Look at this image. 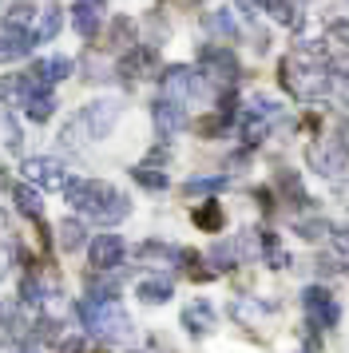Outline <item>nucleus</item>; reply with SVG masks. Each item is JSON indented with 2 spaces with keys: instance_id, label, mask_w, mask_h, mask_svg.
Segmentation results:
<instances>
[{
  "instance_id": "f257e3e1",
  "label": "nucleus",
  "mask_w": 349,
  "mask_h": 353,
  "mask_svg": "<svg viewBox=\"0 0 349 353\" xmlns=\"http://www.w3.org/2000/svg\"><path fill=\"white\" fill-rule=\"evenodd\" d=\"M76 318L83 321V330L99 334L103 341H127L131 337V321L119 305L111 302H95V298H79L76 302Z\"/></svg>"
},
{
  "instance_id": "f03ea898",
  "label": "nucleus",
  "mask_w": 349,
  "mask_h": 353,
  "mask_svg": "<svg viewBox=\"0 0 349 353\" xmlns=\"http://www.w3.org/2000/svg\"><path fill=\"white\" fill-rule=\"evenodd\" d=\"M301 310H306V318H310V330H333V325L341 321V305H337V298H333L326 286L301 290Z\"/></svg>"
},
{
  "instance_id": "7ed1b4c3",
  "label": "nucleus",
  "mask_w": 349,
  "mask_h": 353,
  "mask_svg": "<svg viewBox=\"0 0 349 353\" xmlns=\"http://www.w3.org/2000/svg\"><path fill=\"white\" fill-rule=\"evenodd\" d=\"M286 83H290V92L301 99H321L330 92V76H326V68H298L294 60H286Z\"/></svg>"
},
{
  "instance_id": "20e7f679",
  "label": "nucleus",
  "mask_w": 349,
  "mask_h": 353,
  "mask_svg": "<svg viewBox=\"0 0 349 353\" xmlns=\"http://www.w3.org/2000/svg\"><path fill=\"white\" fill-rule=\"evenodd\" d=\"M115 191V187H108V183H99V179H72L68 187H63V194H68V203L76 210H83V214H95V210L108 203V194Z\"/></svg>"
},
{
  "instance_id": "39448f33",
  "label": "nucleus",
  "mask_w": 349,
  "mask_h": 353,
  "mask_svg": "<svg viewBox=\"0 0 349 353\" xmlns=\"http://www.w3.org/2000/svg\"><path fill=\"white\" fill-rule=\"evenodd\" d=\"M115 119H119V103L115 99H95V103H88L83 112H79V131L83 135H92V139H103L111 128H115Z\"/></svg>"
},
{
  "instance_id": "423d86ee",
  "label": "nucleus",
  "mask_w": 349,
  "mask_h": 353,
  "mask_svg": "<svg viewBox=\"0 0 349 353\" xmlns=\"http://www.w3.org/2000/svg\"><path fill=\"white\" fill-rule=\"evenodd\" d=\"M24 179L44 187V191H63L68 187V171H63L60 159H48V155H36V159H24Z\"/></svg>"
},
{
  "instance_id": "0eeeda50",
  "label": "nucleus",
  "mask_w": 349,
  "mask_h": 353,
  "mask_svg": "<svg viewBox=\"0 0 349 353\" xmlns=\"http://www.w3.org/2000/svg\"><path fill=\"white\" fill-rule=\"evenodd\" d=\"M163 99H174V103H183V99H190V96H199V76L190 72V68H183V64H174V68H167L163 76Z\"/></svg>"
},
{
  "instance_id": "6e6552de",
  "label": "nucleus",
  "mask_w": 349,
  "mask_h": 353,
  "mask_svg": "<svg viewBox=\"0 0 349 353\" xmlns=\"http://www.w3.org/2000/svg\"><path fill=\"white\" fill-rule=\"evenodd\" d=\"M199 64L215 83H235L238 80V60L230 48H199Z\"/></svg>"
},
{
  "instance_id": "1a4fd4ad",
  "label": "nucleus",
  "mask_w": 349,
  "mask_h": 353,
  "mask_svg": "<svg viewBox=\"0 0 349 353\" xmlns=\"http://www.w3.org/2000/svg\"><path fill=\"white\" fill-rule=\"evenodd\" d=\"M123 254L127 246L119 234H99V239L92 242V266L95 270H119L123 266Z\"/></svg>"
},
{
  "instance_id": "9d476101",
  "label": "nucleus",
  "mask_w": 349,
  "mask_h": 353,
  "mask_svg": "<svg viewBox=\"0 0 349 353\" xmlns=\"http://www.w3.org/2000/svg\"><path fill=\"white\" fill-rule=\"evenodd\" d=\"M28 48H32V32L16 28V24L0 28V64H12L20 56H28Z\"/></svg>"
},
{
  "instance_id": "9b49d317",
  "label": "nucleus",
  "mask_w": 349,
  "mask_h": 353,
  "mask_svg": "<svg viewBox=\"0 0 349 353\" xmlns=\"http://www.w3.org/2000/svg\"><path fill=\"white\" fill-rule=\"evenodd\" d=\"M155 64H159L155 52L135 44V48L127 52L123 60H119V76H123V80H143V76H151V72H155Z\"/></svg>"
},
{
  "instance_id": "f8f14e48",
  "label": "nucleus",
  "mask_w": 349,
  "mask_h": 353,
  "mask_svg": "<svg viewBox=\"0 0 349 353\" xmlns=\"http://www.w3.org/2000/svg\"><path fill=\"white\" fill-rule=\"evenodd\" d=\"M119 286H123V274H115V270H92L88 274V298H95V302H111V298L119 294Z\"/></svg>"
},
{
  "instance_id": "ddd939ff",
  "label": "nucleus",
  "mask_w": 349,
  "mask_h": 353,
  "mask_svg": "<svg viewBox=\"0 0 349 353\" xmlns=\"http://www.w3.org/2000/svg\"><path fill=\"white\" fill-rule=\"evenodd\" d=\"M183 325H187V334H210V330H215V305L210 302H203V298H199V302H190L187 310H183Z\"/></svg>"
},
{
  "instance_id": "4468645a",
  "label": "nucleus",
  "mask_w": 349,
  "mask_h": 353,
  "mask_svg": "<svg viewBox=\"0 0 349 353\" xmlns=\"http://www.w3.org/2000/svg\"><path fill=\"white\" fill-rule=\"evenodd\" d=\"M151 115H155L159 135H174V131H183V123H187V115H183V108H179L174 99H159Z\"/></svg>"
},
{
  "instance_id": "2eb2a0df",
  "label": "nucleus",
  "mask_w": 349,
  "mask_h": 353,
  "mask_svg": "<svg viewBox=\"0 0 349 353\" xmlns=\"http://www.w3.org/2000/svg\"><path fill=\"white\" fill-rule=\"evenodd\" d=\"M60 24H63V12L56 4H48L40 17L32 20V44H44V40H56L60 36Z\"/></svg>"
},
{
  "instance_id": "dca6fc26",
  "label": "nucleus",
  "mask_w": 349,
  "mask_h": 353,
  "mask_svg": "<svg viewBox=\"0 0 349 353\" xmlns=\"http://www.w3.org/2000/svg\"><path fill=\"white\" fill-rule=\"evenodd\" d=\"M127 214H131V199H127L123 191H111L108 203L95 210L92 219H95V223H103V226H115V223H123Z\"/></svg>"
},
{
  "instance_id": "f3484780",
  "label": "nucleus",
  "mask_w": 349,
  "mask_h": 353,
  "mask_svg": "<svg viewBox=\"0 0 349 353\" xmlns=\"http://www.w3.org/2000/svg\"><path fill=\"white\" fill-rule=\"evenodd\" d=\"M135 298L147 305H163L167 298H174V286L171 278H143L139 286H135Z\"/></svg>"
},
{
  "instance_id": "a211bd4d",
  "label": "nucleus",
  "mask_w": 349,
  "mask_h": 353,
  "mask_svg": "<svg viewBox=\"0 0 349 353\" xmlns=\"http://www.w3.org/2000/svg\"><path fill=\"white\" fill-rule=\"evenodd\" d=\"M306 159H310V167H314L317 175H330V179L341 175V155H337V151H330V147L314 143L310 151H306Z\"/></svg>"
},
{
  "instance_id": "6ab92c4d",
  "label": "nucleus",
  "mask_w": 349,
  "mask_h": 353,
  "mask_svg": "<svg viewBox=\"0 0 349 353\" xmlns=\"http://www.w3.org/2000/svg\"><path fill=\"white\" fill-rule=\"evenodd\" d=\"M183 250L179 246H167V242H143L139 250H135V262H159V266H167V262H179Z\"/></svg>"
},
{
  "instance_id": "aec40b11",
  "label": "nucleus",
  "mask_w": 349,
  "mask_h": 353,
  "mask_svg": "<svg viewBox=\"0 0 349 353\" xmlns=\"http://www.w3.org/2000/svg\"><path fill=\"white\" fill-rule=\"evenodd\" d=\"M0 325H4V334H12V337L28 334L32 321H28V314H24V302H8L4 305V310H0Z\"/></svg>"
},
{
  "instance_id": "412c9836",
  "label": "nucleus",
  "mask_w": 349,
  "mask_h": 353,
  "mask_svg": "<svg viewBox=\"0 0 349 353\" xmlns=\"http://www.w3.org/2000/svg\"><path fill=\"white\" fill-rule=\"evenodd\" d=\"M24 112H28L32 123H44L56 112V96L52 92H32V96H24Z\"/></svg>"
},
{
  "instance_id": "4be33fe9",
  "label": "nucleus",
  "mask_w": 349,
  "mask_h": 353,
  "mask_svg": "<svg viewBox=\"0 0 349 353\" xmlns=\"http://www.w3.org/2000/svg\"><path fill=\"white\" fill-rule=\"evenodd\" d=\"M72 24H76L79 36H95V28H99V12H95L92 0H76V4H72Z\"/></svg>"
},
{
  "instance_id": "5701e85b",
  "label": "nucleus",
  "mask_w": 349,
  "mask_h": 353,
  "mask_svg": "<svg viewBox=\"0 0 349 353\" xmlns=\"http://www.w3.org/2000/svg\"><path fill=\"white\" fill-rule=\"evenodd\" d=\"M56 234H60V250H68V254L83 250V242H88V230H83V223H79V219H63Z\"/></svg>"
},
{
  "instance_id": "b1692460",
  "label": "nucleus",
  "mask_w": 349,
  "mask_h": 353,
  "mask_svg": "<svg viewBox=\"0 0 349 353\" xmlns=\"http://www.w3.org/2000/svg\"><path fill=\"white\" fill-rule=\"evenodd\" d=\"M12 199H16V207H20V214H28V219H36V223H44V199H40V191H32V187H16Z\"/></svg>"
},
{
  "instance_id": "393cba45",
  "label": "nucleus",
  "mask_w": 349,
  "mask_h": 353,
  "mask_svg": "<svg viewBox=\"0 0 349 353\" xmlns=\"http://www.w3.org/2000/svg\"><path fill=\"white\" fill-rule=\"evenodd\" d=\"M131 179L139 183L143 191H167V171H159L155 163H139V167L131 171Z\"/></svg>"
},
{
  "instance_id": "a878e982",
  "label": "nucleus",
  "mask_w": 349,
  "mask_h": 353,
  "mask_svg": "<svg viewBox=\"0 0 349 353\" xmlns=\"http://www.w3.org/2000/svg\"><path fill=\"white\" fill-rule=\"evenodd\" d=\"M226 183H230L226 175H195V179H187V183H183V191H187L190 199H195V194H219Z\"/></svg>"
},
{
  "instance_id": "bb28decb",
  "label": "nucleus",
  "mask_w": 349,
  "mask_h": 353,
  "mask_svg": "<svg viewBox=\"0 0 349 353\" xmlns=\"http://www.w3.org/2000/svg\"><path fill=\"white\" fill-rule=\"evenodd\" d=\"M222 223H226V214H222L219 203H203V207L195 210V226H199V230H210V234H219Z\"/></svg>"
},
{
  "instance_id": "cd10ccee",
  "label": "nucleus",
  "mask_w": 349,
  "mask_h": 353,
  "mask_svg": "<svg viewBox=\"0 0 349 353\" xmlns=\"http://www.w3.org/2000/svg\"><path fill=\"white\" fill-rule=\"evenodd\" d=\"M258 4H266L270 8V17L278 20V24H290V28H294V24H298V4H294V0H258Z\"/></svg>"
},
{
  "instance_id": "c85d7f7f",
  "label": "nucleus",
  "mask_w": 349,
  "mask_h": 353,
  "mask_svg": "<svg viewBox=\"0 0 349 353\" xmlns=\"http://www.w3.org/2000/svg\"><path fill=\"white\" fill-rule=\"evenodd\" d=\"M210 262H219V270H235L238 262V246L235 242H215V250H210Z\"/></svg>"
},
{
  "instance_id": "c756f323",
  "label": "nucleus",
  "mask_w": 349,
  "mask_h": 353,
  "mask_svg": "<svg viewBox=\"0 0 349 353\" xmlns=\"http://www.w3.org/2000/svg\"><path fill=\"white\" fill-rule=\"evenodd\" d=\"M0 99L24 103V76H4V80H0Z\"/></svg>"
},
{
  "instance_id": "7c9ffc66",
  "label": "nucleus",
  "mask_w": 349,
  "mask_h": 353,
  "mask_svg": "<svg viewBox=\"0 0 349 353\" xmlns=\"http://www.w3.org/2000/svg\"><path fill=\"white\" fill-rule=\"evenodd\" d=\"M206 28L215 36H235V17H230V8H226V12H210V17H206Z\"/></svg>"
},
{
  "instance_id": "2f4dec72",
  "label": "nucleus",
  "mask_w": 349,
  "mask_h": 353,
  "mask_svg": "<svg viewBox=\"0 0 349 353\" xmlns=\"http://www.w3.org/2000/svg\"><path fill=\"white\" fill-rule=\"evenodd\" d=\"M298 230H301V239L317 242V239L330 234V223H326V219H298Z\"/></svg>"
},
{
  "instance_id": "473e14b6",
  "label": "nucleus",
  "mask_w": 349,
  "mask_h": 353,
  "mask_svg": "<svg viewBox=\"0 0 349 353\" xmlns=\"http://www.w3.org/2000/svg\"><path fill=\"white\" fill-rule=\"evenodd\" d=\"M230 318H238V321H246V325H254V321L262 318V310H258L250 298H238V302L230 305Z\"/></svg>"
},
{
  "instance_id": "72a5a7b5",
  "label": "nucleus",
  "mask_w": 349,
  "mask_h": 353,
  "mask_svg": "<svg viewBox=\"0 0 349 353\" xmlns=\"http://www.w3.org/2000/svg\"><path fill=\"white\" fill-rule=\"evenodd\" d=\"M242 135H246V143H258V139H266V119L250 112L246 119H242Z\"/></svg>"
},
{
  "instance_id": "f704fd0d",
  "label": "nucleus",
  "mask_w": 349,
  "mask_h": 353,
  "mask_svg": "<svg viewBox=\"0 0 349 353\" xmlns=\"http://www.w3.org/2000/svg\"><path fill=\"white\" fill-rule=\"evenodd\" d=\"M32 334L44 337V341H56V337H60V321L56 318H36L32 321Z\"/></svg>"
},
{
  "instance_id": "c9c22d12",
  "label": "nucleus",
  "mask_w": 349,
  "mask_h": 353,
  "mask_svg": "<svg viewBox=\"0 0 349 353\" xmlns=\"http://www.w3.org/2000/svg\"><path fill=\"white\" fill-rule=\"evenodd\" d=\"M127 36H131V20H115V24H111V40H115V44H111V48H131V44H135V40H127Z\"/></svg>"
},
{
  "instance_id": "e433bc0d",
  "label": "nucleus",
  "mask_w": 349,
  "mask_h": 353,
  "mask_svg": "<svg viewBox=\"0 0 349 353\" xmlns=\"http://www.w3.org/2000/svg\"><path fill=\"white\" fill-rule=\"evenodd\" d=\"M0 128H4V143H8V151H16V147H20V128H16L8 115L0 119Z\"/></svg>"
},
{
  "instance_id": "4c0bfd02",
  "label": "nucleus",
  "mask_w": 349,
  "mask_h": 353,
  "mask_svg": "<svg viewBox=\"0 0 349 353\" xmlns=\"http://www.w3.org/2000/svg\"><path fill=\"white\" fill-rule=\"evenodd\" d=\"M330 40H341V44L349 48V24L346 20H341V24H330Z\"/></svg>"
},
{
  "instance_id": "58836bf2",
  "label": "nucleus",
  "mask_w": 349,
  "mask_h": 353,
  "mask_svg": "<svg viewBox=\"0 0 349 353\" xmlns=\"http://www.w3.org/2000/svg\"><path fill=\"white\" fill-rule=\"evenodd\" d=\"M60 353H83V341H79V337H63Z\"/></svg>"
},
{
  "instance_id": "ea45409f",
  "label": "nucleus",
  "mask_w": 349,
  "mask_h": 353,
  "mask_svg": "<svg viewBox=\"0 0 349 353\" xmlns=\"http://www.w3.org/2000/svg\"><path fill=\"white\" fill-rule=\"evenodd\" d=\"M333 242H337V250L349 258V230H337V234H333Z\"/></svg>"
},
{
  "instance_id": "a19ab883",
  "label": "nucleus",
  "mask_w": 349,
  "mask_h": 353,
  "mask_svg": "<svg viewBox=\"0 0 349 353\" xmlns=\"http://www.w3.org/2000/svg\"><path fill=\"white\" fill-rule=\"evenodd\" d=\"M337 135H341V151H349V123H341V128H337Z\"/></svg>"
},
{
  "instance_id": "79ce46f5",
  "label": "nucleus",
  "mask_w": 349,
  "mask_h": 353,
  "mask_svg": "<svg viewBox=\"0 0 349 353\" xmlns=\"http://www.w3.org/2000/svg\"><path fill=\"white\" fill-rule=\"evenodd\" d=\"M333 68H337V72H346V76H349V56H341V60H337Z\"/></svg>"
},
{
  "instance_id": "37998d69",
  "label": "nucleus",
  "mask_w": 349,
  "mask_h": 353,
  "mask_svg": "<svg viewBox=\"0 0 349 353\" xmlns=\"http://www.w3.org/2000/svg\"><path fill=\"white\" fill-rule=\"evenodd\" d=\"M16 353H40L36 345H16Z\"/></svg>"
},
{
  "instance_id": "c03bdc74",
  "label": "nucleus",
  "mask_w": 349,
  "mask_h": 353,
  "mask_svg": "<svg viewBox=\"0 0 349 353\" xmlns=\"http://www.w3.org/2000/svg\"><path fill=\"white\" fill-rule=\"evenodd\" d=\"M99 353H108V350H99Z\"/></svg>"
},
{
  "instance_id": "a18cd8bd",
  "label": "nucleus",
  "mask_w": 349,
  "mask_h": 353,
  "mask_svg": "<svg viewBox=\"0 0 349 353\" xmlns=\"http://www.w3.org/2000/svg\"><path fill=\"white\" fill-rule=\"evenodd\" d=\"M195 4H199V0H195Z\"/></svg>"
},
{
  "instance_id": "49530a36",
  "label": "nucleus",
  "mask_w": 349,
  "mask_h": 353,
  "mask_svg": "<svg viewBox=\"0 0 349 353\" xmlns=\"http://www.w3.org/2000/svg\"><path fill=\"white\" fill-rule=\"evenodd\" d=\"M0 4H4V0H0Z\"/></svg>"
}]
</instances>
